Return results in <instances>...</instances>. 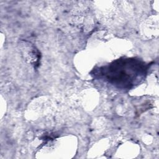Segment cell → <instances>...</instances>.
Returning a JSON list of instances; mask_svg holds the SVG:
<instances>
[{"instance_id": "cell-1", "label": "cell", "mask_w": 159, "mask_h": 159, "mask_svg": "<svg viewBox=\"0 0 159 159\" xmlns=\"http://www.w3.org/2000/svg\"><path fill=\"white\" fill-rule=\"evenodd\" d=\"M148 65L135 58H120L97 70V74L109 83L120 89H129L145 78Z\"/></svg>"}]
</instances>
